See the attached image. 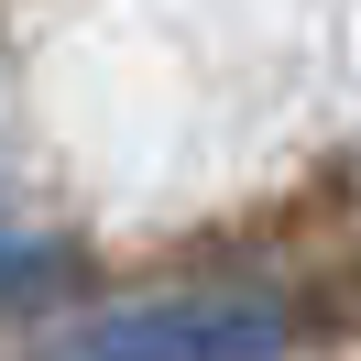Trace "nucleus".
<instances>
[{
	"mask_svg": "<svg viewBox=\"0 0 361 361\" xmlns=\"http://www.w3.org/2000/svg\"><path fill=\"white\" fill-rule=\"evenodd\" d=\"M295 317L274 295H154L77 329V361H285Z\"/></svg>",
	"mask_w": 361,
	"mask_h": 361,
	"instance_id": "obj_1",
	"label": "nucleus"
},
{
	"mask_svg": "<svg viewBox=\"0 0 361 361\" xmlns=\"http://www.w3.org/2000/svg\"><path fill=\"white\" fill-rule=\"evenodd\" d=\"M44 274H55V252H44V241H23V230H0V295L44 285Z\"/></svg>",
	"mask_w": 361,
	"mask_h": 361,
	"instance_id": "obj_2",
	"label": "nucleus"
}]
</instances>
